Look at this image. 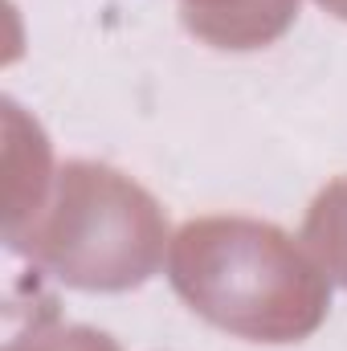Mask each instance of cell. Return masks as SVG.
Masks as SVG:
<instances>
[{"instance_id":"cell-5","label":"cell","mask_w":347,"mask_h":351,"mask_svg":"<svg viewBox=\"0 0 347 351\" xmlns=\"http://www.w3.org/2000/svg\"><path fill=\"white\" fill-rule=\"evenodd\" d=\"M4 351H119V343L106 331L58 323L53 315H45V319H33V331L16 335Z\"/></svg>"},{"instance_id":"cell-2","label":"cell","mask_w":347,"mask_h":351,"mask_svg":"<svg viewBox=\"0 0 347 351\" xmlns=\"http://www.w3.org/2000/svg\"><path fill=\"white\" fill-rule=\"evenodd\" d=\"M41 269L78 290H135L143 286L168 245V217L156 196L106 164L70 160L53 176V196L33 225L8 241Z\"/></svg>"},{"instance_id":"cell-4","label":"cell","mask_w":347,"mask_h":351,"mask_svg":"<svg viewBox=\"0 0 347 351\" xmlns=\"http://www.w3.org/2000/svg\"><path fill=\"white\" fill-rule=\"evenodd\" d=\"M302 241L331 282L347 286V176L331 180L307 208Z\"/></svg>"},{"instance_id":"cell-6","label":"cell","mask_w":347,"mask_h":351,"mask_svg":"<svg viewBox=\"0 0 347 351\" xmlns=\"http://www.w3.org/2000/svg\"><path fill=\"white\" fill-rule=\"evenodd\" d=\"M319 4H323L327 12H335V16H344L347 21V0H319Z\"/></svg>"},{"instance_id":"cell-1","label":"cell","mask_w":347,"mask_h":351,"mask_svg":"<svg viewBox=\"0 0 347 351\" xmlns=\"http://www.w3.org/2000/svg\"><path fill=\"white\" fill-rule=\"evenodd\" d=\"M176 294L213 327L254 343H298L331 311V278L290 233L254 217H196L168 245Z\"/></svg>"},{"instance_id":"cell-3","label":"cell","mask_w":347,"mask_h":351,"mask_svg":"<svg viewBox=\"0 0 347 351\" xmlns=\"http://www.w3.org/2000/svg\"><path fill=\"white\" fill-rule=\"evenodd\" d=\"M180 16L217 49H261L294 25L298 0H180Z\"/></svg>"}]
</instances>
